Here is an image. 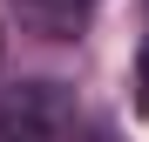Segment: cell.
Masks as SVG:
<instances>
[{
  "instance_id": "cell-3",
  "label": "cell",
  "mask_w": 149,
  "mask_h": 142,
  "mask_svg": "<svg viewBox=\"0 0 149 142\" xmlns=\"http://www.w3.org/2000/svg\"><path fill=\"white\" fill-rule=\"evenodd\" d=\"M81 142H115V135H81Z\"/></svg>"
},
{
  "instance_id": "cell-4",
  "label": "cell",
  "mask_w": 149,
  "mask_h": 142,
  "mask_svg": "<svg viewBox=\"0 0 149 142\" xmlns=\"http://www.w3.org/2000/svg\"><path fill=\"white\" fill-rule=\"evenodd\" d=\"M74 7H95V0H74Z\"/></svg>"
},
{
  "instance_id": "cell-2",
  "label": "cell",
  "mask_w": 149,
  "mask_h": 142,
  "mask_svg": "<svg viewBox=\"0 0 149 142\" xmlns=\"http://www.w3.org/2000/svg\"><path fill=\"white\" fill-rule=\"evenodd\" d=\"M136 108L149 115V34H142V47H136Z\"/></svg>"
},
{
  "instance_id": "cell-1",
  "label": "cell",
  "mask_w": 149,
  "mask_h": 142,
  "mask_svg": "<svg viewBox=\"0 0 149 142\" xmlns=\"http://www.w3.org/2000/svg\"><path fill=\"white\" fill-rule=\"evenodd\" d=\"M74 122L54 81H7L0 88V142H61Z\"/></svg>"
}]
</instances>
